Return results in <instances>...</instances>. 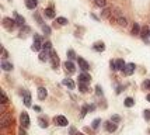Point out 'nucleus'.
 I'll return each mask as SVG.
<instances>
[{"instance_id":"obj_1","label":"nucleus","mask_w":150,"mask_h":135,"mask_svg":"<svg viewBox=\"0 0 150 135\" xmlns=\"http://www.w3.org/2000/svg\"><path fill=\"white\" fill-rule=\"evenodd\" d=\"M111 19H114L117 21V24H119L121 27L128 26V19L124 16V13L121 11V9L118 7H111Z\"/></svg>"},{"instance_id":"obj_2","label":"nucleus","mask_w":150,"mask_h":135,"mask_svg":"<svg viewBox=\"0 0 150 135\" xmlns=\"http://www.w3.org/2000/svg\"><path fill=\"white\" fill-rule=\"evenodd\" d=\"M33 38H34V41H33V45H31V49L35 52H41L42 51V44H44L42 37L39 34H34Z\"/></svg>"},{"instance_id":"obj_3","label":"nucleus","mask_w":150,"mask_h":135,"mask_svg":"<svg viewBox=\"0 0 150 135\" xmlns=\"http://www.w3.org/2000/svg\"><path fill=\"white\" fill-rule=\"evenodd\" d=\"M11 124H13V116H11V113H3L1 118H0V127L1 128H7Z\"/></svg>"},{"instance_id":"obj_4","label":"nucleus","mask_w":150,"mask_h":135,"mask_svg":"<svg viewBox=\"0 0 150 135\" xmlns=\"http://www.w3.org/2000/svg\"><path fill=\"white\" fill-rule=\"evenodd\" d=\"M1 24H3V27L6 28L7 31H13L14 28L17 27V23H16V20L11 19V17H4Z\"/></svg>"},{"instance_id":"obj_5","label":"nucleus","mask_w":150,"mask_h":135,"mask_svg":"<svg viewBox=\"0 0 150 135\" xmlns=\"http://www.w3.org/2000/svg\"><path fill=\"white\" fill-rule=\"evenodd\" d=\"M20 124H21V127H23V128H28V127H30L31 121H30V116H28V113L23 111V113L20 114Z\"/></svg>"},{"instance_id":"obj_6","label":"nucleus","mask_w":150,"mask_h":135,"mask_svg":"<svg viewBox=\"0 0 150 135\" xmlns=\"http://www.w3.org/2000/svg\"><path fill=\"white\" fill-rule=\"evenodd\" d=\"M53 122H55V125H58V127H67V125H69V121H67V118H66L65 116L53 117Z\"/></svg>"},{"instance_id":"obj_7","label":"nucleus","mask_w":150,"mask_h":135,"mask_svg":"<svg viewBox=\"0 0 150 135\" xmlns=\"http://www.w3.org/2000/svg\"><path fill=\"white\" fill-rule=\"evenodd\" d=\"M51 52H52V51L42 49V51L38 54V59L41 61V62H48V61H51Z\"/></svg>"},{"instance_id":"obj_8","label":"nucleus","mask_w":150,"mask_h":135,"mask_svg":"<svg viewBox=\"0 0 150 135\" xmlns=\"http://www.w3.org/2000/svg\"><path fill=\"white\" fill-rule=\"evenodd\" d=\"M77 65H79V68H80L83 72H87L88 69H90L88 62H87L84 58H81V56H77Z\"/></svg>"},{"instance_id":"obj_9","label":"nucleus","mask_w":150,"mask_h":135,"mask_svg":"<svg viewBox=\"0 0 150 135\" xmlns=\"http://www.w3.org/2000/svg\"><path fill=\"white\" fill-rule=\"evenodd\" d=\"M59 64H60V61H59L58 52L52 51L51 52V65H52V69H58Z\"/></svg>"},{"instance_id":"obj_10","label":"nucleus","mask_w":150,"mask_h":135,"mask_svg":"<svg viewBox=\"0 0 150 135\" xmlns=\"http://www.w3.org/2000/svg\"><path fill=\"white\" fill-rule=\"evenodd\" d=\"M63 68H65V71L67 72L69 75H72V73H74V72H76V65L73 64L72 61H69V59H67L65 64H63Z\"/></svg>"},{"instance_id":"obj_11","label":"nucleus","mask_w":150,"mask_h":135,"mask_svg":"<svg viewBox=\"0 0 150 135\" xmlns=\"http://www.w3.org/2000/svg\"><path fill=\"white\" fill-rule=\"evenodd\" d=\"M44 16H45L46 19H49V20H53V19H55V17H56V11H55L53 6L46 7L45 10H44Z\"/></svg>"},{"instance_id":"obj_12","label":"nucleus","mask_w":150,"mask_h":135,"mask_svg":"<svg viewBox=\"0 0 150 135\" xmlns=\"http://www.w3.org/2000/svg\"><path fill=\"white\" fill-rule=\"evenodd\" d=\"M31 34V27L28 26H24L20 28V32H18V38H27L28 35Z\"/></svg>"},{"instance_id":"obj_13","label":"nucleus","mask_w":150,"mask_h":135,"mask_svg":"<svg viewBox=\"0 0 150 135\" xmlns=\"http://www.w3.org/2000/svg\"><path fill=\"white\" fill-rule=\"evenodd\" d=\"M13 16H14V20H16V23H17V26L18 27L25 26V19H24L21 14H18L17 11H13Z\"/></svg>"},{"instance_id":"obj_14","label":"nucleus","mask_w":150,"mask_h":135,"mask_svg":"<svg viewBox=\"0 0 150 135\" xmlns=\"http://www.w3.org/2000/svg\"><path fill=\"white\" fill-rule=\"evenodd\" d=\"M79 82L88 84L90 82H91V75H88L87 72H83V73H80V75H79Z\"/></svg>"},{"instance_id":"obj_15","label":"nucleus","mask_w":150,"mask_h":135,"mask_svg":"<svg viewBox=\"0 0 150 135\" xmlns=\"http://www.w3.org/2000/svg\"><path fill=\"white\" fill-rule=\"evenodd\" d=\"M104 127H105V129H107L108 132H115L117 128H118V124L117 122H112L111 120H110V121H107L104 124Z\"/></svg>"},{"instance_id":"obj_16","label":"nucleus","mask_w":150,"mask_h":135,"mask_svg":"<svg viewBox=\"0 0 150 135\" xmlns=\"http://www.w3.org/2000/svg\"><path fill=\"white\" fill-rule=\"evenodd\" d=\"M135 69H136V65L135 64H126V66L124 69V75L125 76H131L132 73L135 72Z\"/></svg>"},{"instance_id":"obj_17","label":"nucleus","mask_w":150,"mask_h":135,"mask_svg":"<svg viewBox=\"0 0 150 135\" xmlns=\"http://www.w3.org/2000/svg\"><path fill=\"white\" fill-rule=\"evenodd\" d=\"M23 96H24V99H23L24 106H25V107H31V93H30L28 90H24V91H23Z\"/></svg>"},{"instance_id":"obj_18","label":"nucleus","mask_w":150,"mask_h":135,"mask_svg":"<svg viewBox=\"0 0 150 135\" xmlns=\"http://www.w3.org/2000/svg\"><path fill=\"white\" fill-rule=\"evenodd\" d=\"M93 49L96 52H104L105 51V44L103 41H97V42L93 44Z\"/></svg>"},{"instance_id":"obj_19","label":"nucleus","mask_w":150,"mask_h":135,"mask_svg":"<svg viewBox=\"0 0 150 135\" xmlns=\"http://www.w3.org/2000/svg\"><path fill=\"white\" fill-rule=\"evenodd\" d=\"M24 4L28 10H35L38 6V0H24Z\"/></svg>"},{"instance_id":"obj_20","label":"nucleus","mask_w":150,"mask_h":135,"mask_svg":"<svg viewBox=\"0 0 150 135\" xmlns=\"http://www.w3.org/2000/svg\"><path fill=\"white\" fill-rule=\"evenodd\" d=\"M0 68H1L4 72H10V71H13L14 66H13V64H11V62H8V61H1Z\"/></svg>"},{"instance_id":"obj_21","label":"nucleus","mask_w":150,"mask_h":135,"mask_svg":"<svg viewBox=\"0 0 150 135\" xmlns=\"http://www.w3.org/2000/svg\"><path fill=\"white\" fill-rule=\"evenodd\" d=\"M37 93H38V99H39V100H45L46 97H48V90H46L45 87H44V86L38 87Z\"/></svg>"},{"instance_id":"obj_22","label":"nucleus","mask_w":150,"mask_h":135,"mask_svg":"<svg viewBox=\"0 0 150 135\" xmlns=\"http://www.w3.org/2000/svg\"><path fill=\"white\" fill-rule=\"evenodd\" d=\"M62 84H63V86H66V87H69L70 90H74V87H76L74 82H73L72 79H69V77L63 79V80H62Z\"/></svg>"},{"instance_id":"obj_23","label":"nucleus","mask_w":150,"mask_h":135,"mask_svg":"<svg viewBox=\"0 0 150 135\" xmlns=\"http://www.w3.org/2000/svg\"><path fill=\"white\" fill-rule=\"evenodd\" d=\"M59 27H63V26H67L69 24V20L66 17H56V21H55Z\"/></svg>"},{"instance_id":"obj_24","label":"nucleus","mask_w":150,"mask_h":135,"mask_svg":"<svg viewBox=\"0 0 150 135\" xmlns=\"http://www.w3.org/2000/svg\"><path fill=\"white\" fill-rule=\"evenodd\" d=\"M149 35H150V28L149 27H143L142 28V31H140V37H142V39H146L149 38Z\"/></svg>"},{"instance_id":"obj_25","label":"nucleus","mask_w":150,"mask_h":135,"mask_svg":"<svg viewBox=\"0 0 150 135\" xmlns=\"http://www.w3.org/2000/svg\"><path fill=\"white\" fill-rule=\"evenodd\" d=\"M79 91H80V93H83V94L88 93V91H90V89H88L87 83H81V82H79Z\"/></svg>"},{"instance_id":"obj_26","label":"nucleus","mask_w":150,"mask_h":135,"mask_svg":"<svg viewBox=\"0 0 150 135\" xmlns=\"http://www.w3.org/2000/svg\"><path fill=\"white\" fill-rule=\"evenodd\" d=\"M115 64H117V71L124 72L125 66H126V64H125L124 59H117V61H115Z\"/></svg>"},{"instance_id":"obj_27","label":"nucleus","mask_w":150,"mask_h":135,"mask_svg":"<svg viewBox=\"0 0 150 135\" xmlns=\"http://www.w3.org/2000/svg\"><path fill=\"white\" fill-rule=\"evenodd\" d=\"M140 31H142V28L139 26V23H135L132 26V35H140Z\"/></svg>"},{"instance_id":"obj_28","label":"nucleus","mask_w":150,"mask_h":135,"mask_svg":"<svg viewBox=\"0 0 150 135\" xmlns=\"http://www.w3.org/2000/svg\"><path fill=\"white\" fill-rule=\"evenodd\" d=\"M101 17H103V19H111V9L104 7L103 11H101Z\"/></svg>"},{"instance_id":"obj_29","label":"nucleus","mask_w":150,"mask_h":135,"mask_svg":"<svg viewBox=\"0 0 150 135\" xmlns=\"http://www.w3.org/2000/svg\"><path fill=\"white\" fill-rule=\"evenodd\" d=\"M124 104H125V107L131 109V107L135 106V100H133L132 97H126V99H125V101H124Z\"/></svg>"},{"instance_id":"obj_30","label":"nucleus","mask_w":150,"mask_h":135,"mask_svg":"<svg viewBox=\"0 0 150 135\" xmlns=\"http://www.w3.org/2000/svg\"><path fill=\"white\" fill-rule=\"evenodd\" d=\"M100 125H101V118H94L91 122V128L94 129V131H97V129L100 128Z\"/></svg>"},{"instance_id":"obj_31","label":"nucleus","mask_w":150,"mask_h":135,"mask_svg":"<svg viewBox=\"0 0 150 135\" xmlns=\"http://www.w3.org/2000/svg\"><path fill=\"white\" fill-rule=\"evenodd\" d=\"M38 124L41 128H48V125H49V124H48V120L44 118V117H39L38 118Z\"/></svg>"},{"instance_id":"obj_32","label":"nucleus","mask_w":150,"mask_h":135,"mask_svg":"<svg viewBox=\"0 0 150 135\" xmlns=\"http://www.w3.org/2000/svg\"><path fill=\"white\" fill-rule=\"evenodd\" d=\"M66 56L69 61H73V59H77V55H76V52L73 51V49H69V51L66 52Z\"/></svg>"},{"instance_id":"obj_33","label":"nucleus","mask_w":150,"mask_h":135,"mask_svg":"<svg viewBox=\"0 0 150 135\" xmlns=\"http://www.w3.org/2000/svg\"><path fill=\"white\" fill-rule=\"evenodd\" d=\"M41 28H42V32H44V35H51V34H52V30H51V27L46 26V24L41 26Z\"/></svg>"},{"instance_id":"obj_34","label":"nucleus","mask_w":150,"mask_h":135,"mask_svg":"<svg viewBox=\"0 0 150 135\" xmlns=\"http://www.w3.org/2000/svg\"><path fill=\"white\" fill-rule=\"evenodd\" d=\"M0 93H1V106H6L8 103V99H7V94L4 90H0Z\"/></svg>"},{"instance_id":"obj_35","label":"nucleus","mask_w":150,"mask_h":135,"mask_svg":"<svg viewBox=\"0 0 150 135\" xmlns=\"http://www.w3.org/2000/svg\"><path fill=\"white\" fill-rule=\"evenodd\" d=\"M87 113H90V106H88V104H84V106L81 107V114H80V117L83 118Z\"/></svg>"},{"instance_id":"obj_36","label":"nucleus","mask_w":150,"mask_h":135,"mask_svg":"<svg viewBox=\"0 0 150 135\" xmlns=\"http://www.w3.org/2000/svg\"><path fill=\"white\" fill-rule=\"evenodd\" d=\"M34 19L37 20V23H38L39 26H44V20H42V17H41V14L35 11V13H34Z\"/></svg>"},{"instance_id":"obj_37","label":"nucleus","mask_w":150,"mask_h":135,"mask_svg":"<svg viewBox=\"0 0 150 135\" xmlns=\"http://www.w3.org/2000/svg\"><path fill=\"white\" fill-rule=\"evenodd\" d=\"M42 49L52 51V42H51V41H44V44H42Z\"/></svg>"},{"instance_id":"obj_38","label":"nucleus","mask_w":150,"mask_h":135,"mask_svg":"<svg viewBox=\"0 0 150 135\" xmlns=\"http://www.w3.org/2000/svg\"><path fill=\"white\" fill-rule=\"evenodd\" d=\"M94 3L97 7H101V9H104L107 6V0H94Z\"/></svg>"},{"instance_id":"obj_39","label":"nucleus","mask_w":150,"mask_h":135,"mask_svg":"<svg viewBox=\"0 0 150 135\" xmlns=\"http://www.w3.org/2000/svg\"><path fill=\"white\" fill-rule=\"evenodd\" d=\"M121 116H118V114H114V116H111V121L112 122H117V124H119L121 122Z\"/></svg>"},{"instance_id":"obj_40","label":"nucleus","mask_w":150,"mask_h":135,"mask_svg":"<svg viewBox=\"0 0 150 135\" xmlns=\"http://www.w3.org/2000/svg\"><path fill=\"white\" fill-rule=\"evenodd\" d=\"M7 56H8V52L6 51V48H4V46H1V59H3V61H6Z\"/></svg>"},{"instance_id":"obj_41","label":"nucleus","mask_w":150,"mask_h":135,"mask_svg":"<svg viewBox=\"0 0 150 135\" xmlns=\"http://www.w3.org/2000/svg\"><path fill=\"white\" fill-rule=\"evenodd\" d=\"M96 93H97V96H103V94H104V91H103V87H101L100 84H97V86H96Z\"/></svg>"},{"instance_id":"obj_42","label":"nucleus","mask_w":150,"mask_h":135,"mask_svg":"<svg viewBox=\"0 0 150 135\" xmlns=\"http://www.w3.org/2000/svg\"><path fill=\"white\" fill-rule=\"evenodd\" d=\"M143 117H144V120H146V121H150V110H144Z\"/></svg>"},{"instance_id":"obj_43","label":"nucleus","mask_w":150,"mask_h":135,"mask_svg":"<svg viewBox=\"0 0 150 135\" xmlns=\"http://www.w3.org/2000/svg\"><path fill=\"white\" fill-rule=\"evenodd\" d=\"M143 89L150 90V79H146V80L143 82Z\"/></svg>"},{"instance_id":"obj_44","label":"nucleus","mask_w":150,"mask_h":135,"mask_svg":"<svg viewBox=\"0 0 150 135\" xmlns=\"http://www.w3.org/2000/svg\"><path fill=\"white\" fill-rule=\"evenodd\" d=\"M110 66H111V71L117 72V64H115V61H110Z\"/></svg>"},{"instance_id":"obj_45","label":"nucleus","mask_w":150,"mask_h":135,"mask_svg":"<svg viewBox=\"0 0 150 135\" xmlns=\"http://www.w3.org/2000/svg\"><path fill=\"white\" fill-rule=\"evenodd\" d=\"M18 135H27V132H25V128H23V127H21V128L18 129Z\"/></svg>"},{"instance_id":"obj_46","label":"nucleus","mask_w":150,"mask_h":135,"mask_svg":"<svg viewBox=\"0 0 150 135\" xmlns=\"http://www.w3.org/2000/svg\"><path fill=\"white\" fill-rule=\"evenodd\" d=\"M70 135H77V129L74 128V127H72V128H70Z\"/></svg>"},{"instance_id":"obj_47","label":"nucleus","mask_w":150,"mask_h":135,"mask_svg":"<svg viewBox=\"0 0 150 135\" xmlns=\"http://www.w3.org/2000/svg\"><path fill=\"white\" fill-rule=\"evenodd\" d=\"M90 17H91L93 20H96V21H98V17L96 16V14H93V13H91V14H90Z\"/></svg>"},{"instance_id":"obj_48","label":"nucleus","mask_w":150,"mask_h":135,"mask_svg":"<svg viewBox=\"0 0 150 135\" xmlns=\"http://www.w3.org/2000/svg\"><path fill=\"white\" fill-rule=\"evenodd\" d=\"M121 91H122V86H118L117 87V94H119Z\"/></svg>"},{"instance_id":"obj_49","label":"nucleus","mask_w":150,"mask_h":135,"mask_svg":"<svg viewBox=\"0 0 150 135\" xmlns=\"http://www.w3.org/2000/svg\"><path fill=\"white\" fill-rule=\"evenodd\" d=\"M94 110H96V106H94V104H91V106H90V113H93Z\"/></svg>"},{"instance_id":"obj_50","label":"nucleus","mask_w":150,"mask_h":135,"mask_svg":"<svg viewBox=\"0 0 150 135\" xmlns=\"http://www.w3.org/2000/svg\"><path fill=\"white\" fill-rule=\"evenodd\" d=\"M34 110H35V111H41V107H39V106H34Z\"/></svg>"},{"instance_id":"obj_51","label":"nucleus","mask_w":150,"mask_h":135,"mask_svg":"<svg viewBox=\"0 0 150 135\" xmlns=\"http://www.w3.org/2000/svg\"><path fill=\"white\" fill-rule=\"evenodd\" d=\"M146 100H147V101H149V103H150V93H149V94H147V96H146Z\"/></svg>"},{"instance_id":"obj_52","label":"nucleus","mask_w":150,"mask_h":135,"mask_svg":"<svg viewBox=\"0 0 150 135\" xmlns=\"http://www.w3.org/2000/svg\"><path fill=\"white\" fill-rule=\"evenodd\" d=\"M77 135H84V134L83 132H77Z\"/></svg>"},{"instance_id":"obj_53","label":"nucleus","mask_w":150,"mask_h":135,"mask_svg":"<svg viewBox=\"0 0 150 135\" xmlns=\"http://www.w3.org/2000/svg\"><path fill=\"white\" fill-rule=\"evenodd\" d=\"M8 1H11V0H8Z\"/></svg>"}]
</instances>
